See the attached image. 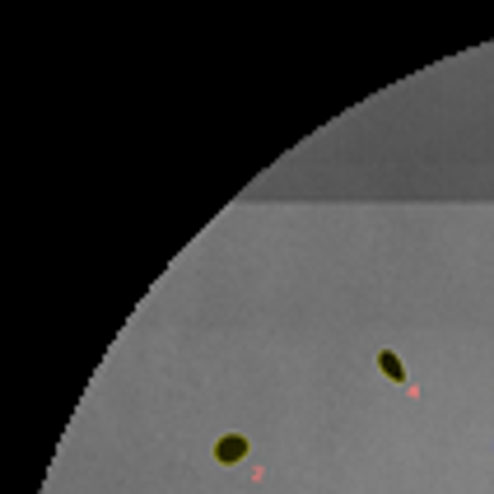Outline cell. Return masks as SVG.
<instances>
[{
	"label": "cell",
	"instance_id": "2",
	"mask_svg": "<svg viewBox=\"0 0 494 494\" xmlns=\"http://www.w3.org/2000/svg\"><path fill=\"white\" fill-rule=\"evenodd\" d=\"M378 369L387 373V378H392V382H406V369H401V360H396L392 350H382V355H378Z\"/></svg>",
	"mask_w": 494,
	"mask_h": 494
},
{
	"label": "cell",
	"instance_id": "1",
	"mask_svg": "<svg viewBox=\"0 0 494 494\" xmlns=\"http://www.w3.org/2000/svg\"><path fill=\"white\" fill-rule=\"evenodd\" d=\"M247 457V438L243 434H224L219 443H214V461H224V466H234V461Z\"/></svg>",
	"mask_w": 494,
	"mask_h": 494
}]
</instances>
